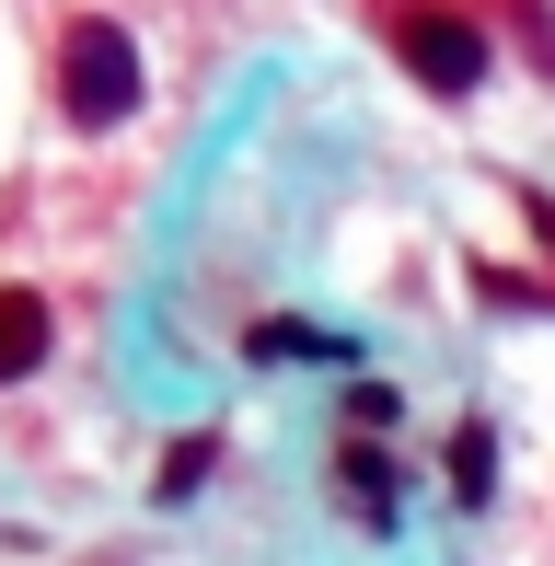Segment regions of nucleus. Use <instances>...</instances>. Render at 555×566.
<instances>
[{
    "instance_id": "f257e3e1",
    "label": "nucleus",
    "mask_w": 555,
    "mask_h": 566,
    "mask_svg": "<svg viewBox=\"0 0 555 566\" xmlns=\"http://www.w3.org/2000/svg\"><path fill=\"white\" fill-rule=\"evenodd\" d=\"M370 35L394 46V59L417 70V93H474L486 82V23L463 12V0H370Z\"/></svg>"
},
{
    "instance_id": "f03ea898",
    "label": "nucleus",
    "mask_w": 555,
    "mask_h": 566,
    "mask_svg": "<svg viewBox=\"0 0 555 566\" xmlns=\"http://www.w3.org/2000/svg\"><path fill=\"white\" fill-rule=\"evenodd\" d=\"M59 116L70 127H128L139 116V46H128V23L82 12L59 35Z\"/></svg>"
},
{
    "instance_id": "7ed1b4c3",
    "label": "nucleus",
    "mask_w": 555,
    "mask_h": 566,
    "mask_svg": "<svg viewBox=\"0 0 555 566\" xmlns=\"http://www.w3.org/2000/svg\"><path fill=\"white\" fill-rule=\"evenodd\" d=\"M46 347H59V324H46L35 290H0V381H35Z\"/></svg>"
},
{
    "instance_id": "20e7f679",
    "label": "nucleus",
    "mask_w": 555,
    "mask_h": 566,
    "mask_svg": "<svg viewBox=\"0 0 555 566\" xmlns=\"http://www.w3.org/2000/svg\"><path fill=\"white\" fill-rule=\"evenodd\" d=\"M451 497H463V509H486V497H498V428H486V417L451 428Z\"/></svg>"
},
{
    "instance_id": "39448f33",
    "label": "nucleus",
    "mask_w": 555,
    "mask_h": 566,
    "mask_svg": "<svg viewBox=\"0 0 555 566\" xmlns=\"http://www.w3.org/2000/svg\"><path fill=\"white\" fill-rule=\"evenodd\" d=\"M336 485H347V497L370 509V521H394V462H383V451H359V440H347V462H336Z\"/></svg>"
},
{
    "instance_id": "423d86ee",
    "label": "nucleus",
    "mask_w": 555,
    "mask_h": 566,
    "mask_svg": "<svg viewBox=\"0 0 555 566\" xmlns=\"http://www.w3.org/2000/svg\"><path fill=\"white\" fill-rule=\"evenodd\" d=\"M209 462H220V440H174V451H163V497H197Z\"/></svg>"
},
{
    "instance_id": "0eeeda50",
    "label": "nucleus",
    "mask_w": 555,
    "mask_h": 566,
    "mask_svg": "<svg viewBox=\"0 0 555 566\" xmlns=\"http://www.w3.org/2000/svg\"><path fill=\"white\" fill-rule=\"evenodd\" d=\"M347 428H394V381H359V394H347Z\"/></svg>"
},
{
    "instance_id": "6e6552de",
    "label": "nucleus",
    "mask_w": 555,
    "mask_h": 566,
    "mask_svg": "<svg viewBox=\"0 0 555 566\" xmlns=\"http://www.w3.org/2000/svg\"><path fill=\"white\" fill-rule=\"evenodd\" d=\"M533 231H555V209H533Z\"/></svg>"
}]
</instances>
